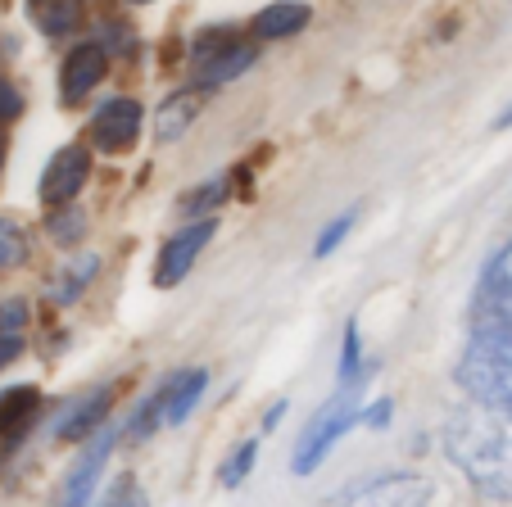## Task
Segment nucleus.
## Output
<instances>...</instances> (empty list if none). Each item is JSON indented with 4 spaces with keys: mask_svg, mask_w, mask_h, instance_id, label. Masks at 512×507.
I'll return each mask as SVG.
<instances>
[{
    "mask_svg": "<svg viewBox=\"0 0 512 507\" xmlns=\"http://www.w3.org/2000/svg\"><path fill=\"white\" fill-rule=\"evenodd\" d=\"M445 449L476 489L512 498V417L490 403H467L445 421Z\"/></svg>",
    "mask_w": 512,
    "mask_h": 507,
    "instance_id": "nucleus-1",
    "label": "nucleus"
},
{
    "mask_svg": "<svg viewBox=\"0 0 512 507\" xmlns=\"http://www.w3.org/2000/svg\"><path fill=\"white\" fill-rule=\"evenodd\" d=\"M458 381L476 403L508 412L512 417V331L508 326H490L472 335L463 363H458Z\"/></svg>",
    "mask_w": 512,
    "mask_h": 507,
    "instance_id": "nucleus-2",
    "label": "nucleus"
},
{
    "mask_svg": "<svg viewBox=\"0 0 512 507\" xmlns=\"http://www.w3.org/2000/svg\"><path fill=\"white\" fill-rule=\"evenodd\" d=\"M358 417H363V412L354 408V399H349V394L331 399L327 408H322L318 417L309 421V431L300 435V444H295V471H300V476H309V471L331 453V444H336Z\"/></svg>",
    "mask_w": 512,
    "mask_h": 507,
    "instance_id": "nucleus-3",
    "label": "nucleus"
},
{
    "mask_svg": "<svg viewBox=\"0 0 512 507\" xmlns=\"http://www.w3.org/2000/svg\"><path fill=\"white\" fill-rule=\"evenodd\" d=\"M204 385H209V376H204V372H177L173 381H168L164 390L155 394V399H150L141 412H136V421H132V435L155 431L159 421H168V426H177V421H186V412L195 408V399H200V394H204Z\"/></svg>",
    "mask_w": 512,
    "mask_h": 507,
    "instance_id": "nucleus-4",
    "label": "nucleus"
},
{
    "mask_svg": "<svg viewBox=\"0 0 512 507\" xmlns=\"http://www.w3.org/2000/svg\"><path fill=\"white\" fill-rule=\"evenodd\" d=\"M250 64H254V46L232 41V32H204V37L195 41V73H200L204 87L236 82Z\"/></svg>",
    "mask_w": 512,
    "mask_h": 507,
    "instance_id": "nucleus-5",
    "label": "nucleus"
},
{
    "mask_svg": "<svg viewBox=\"0 0 512 507\" xmlns=\"http://www.w3.org/2000/svg\"><path fill=\"white\" fill-rule=\"evenodd\" d=\"M340 507H431V480L426 476H381L358 485L340 498Z\"/></svg>",
    "mask_w": 512,
    "mask_h": 507,
    "instance_id": "nucleus-6",
    "label": "nucleus"
},
{
    "mask_svg": "<svg viewBox=\"0 0 512 507\" xmlns=\"http://www.w3.org/2000/svg\"><path fill=\"white\" fill-rule=\"evenodd\" d=\"M91 173V154L82 150V145H64V150L55 154V159L46 163V173H41V204H50V209H59V204L78 200L82 182H87Z\"/></svg>",
    "mask_w": 512,
    "mask_h": 507,
    "instance_id": "nucleus-7",
    "label": "nucleus"
},
{
    "mask_svg": "<svg viewBox=\"0 0 512 507\" xmlns=\"http://www.w3.org/2000/svg\"><path fill=\"white\" fill-rule=\"evenodd\" d=\"M213 240V218H204V222H191L186 231H177L173 240L164 245V254H159V272H155V286L159 290H168V286H177V281L186 277V272L195 268V259H200V249Z\"/></svg>",
    "mask_w": 512,
    "mask_h": 507,
    "instance_id": "nucleus-8",
    "label": "nucleus"
},
{
    "mask_svg": "<svg viewBox=\"0 0 512 507\" xmlns=\"http://www.w3.org/2000/svg\"><path fill=\"white\" fill-rule=\"evenodd\" d=\"M136 136H141V105H136V100H109V105H100V114L91 118V141L109 154L132 150Z\"/></svg>",
    "mask_w": 512,
    "mask_h": 507,
    "instance_id": "nucleus-9",
    "label": "nucleus"
},
{
    "mask_svg": "<svg viewBox=\"0 0 512 507\" xmlns=\"http://www.w3.org/2000/svg\"><path fill=\"white\" fill-rule=\"evenodd\" d=\"M481 308H485V317H490V326H508L512 331V240L503 245L499 259H494V268L485 272Z\"/></svg>",
    "mask_w": 512,
    "mask_h": 507,
    "instance_id": "nucleus-10",
    "label": "nucleus"
},
{
    "mask_svg": "<svg viewBox=\"0 0 512 507\" xmlns=\"http://www.w3.org/2000/svg\"><path fill=\"white\" fill-rule=\"evenodd\" d=\"M109 449H114V435L96 440L87 453H82V462L73 467V476H68V485H64V494H59V503H55V507H87V498H91V489H96L100 467H105Z\"/></svg>",
    "mask_w": 512,
    "mask_h": 507,
    "instance_id": "nucleus-11",
    "label": "nucleus"
},
{
    "mask_svg": "<svg viewBox=\"0 0 512 507\" xmlns=\"http://www.w3.org/2000/svg\"><path fill=\"white\" fill-rule=\"evenodd\" d=\"M105 68H109L105 50H100V46H78L73 55L64 59V82H59L64 100H82L100 82V77H105Z\"/></svg>",
    "mask_w": 512,
    "mask_h": 507,
    "instance_id": "nucleus-12",
    "label": "nucleus"
},
{
    "mask_svg": "<svg viewBox=\"0 0 512 507\" xmlns=\"http://www.w3.org/2000/svg\"><path fill=\"white\" fill-rule=\"evenodd\" d=\"M37 408H41V399L32 385H14V390L0 394V440H19L32 426Z\"/></svg>",
    "mask_w": 512,
    "mask_h": 507,
    "instance_id": "nucleus-13",
    "label": "nucleus"
},
{
    "mask_svg": "<svg viewBox=\"0 0 512 507\" xmlns=\"http://www.w3.org/2000/svg\"><path fill=\"white\" fill-rule=\"evenodd\" d=\"M309 23V5H295V0H277L254 19V37H295V32Z\"/></svg>",
    "mask_w": 512,
    "mask_h": 507,
    "instance_id": "nucleus-14",
    "label": "nucleus"
},
{
    "mask_svg": "<svg viewBox=\"0 0 512 507\" xmlns=\"http://www.w3.org/2000/svg\"><path fill=\"white\" fill-rule=\"evenodd\" d=\"M105 408H109V394L100 390V394H91V399H82V403H73V408L59 417V426L55 431L64 435V440H87V431L96 426L100 417H105Z\"/></svg>",
    "mask_w": 512,
    "mask_h": 507,
    "instance_id": "nucleus-15",
    "label": "nucleus"
},
{
    "mask_svg": "<svg viewBox=\"0 0 512 507\" xmlns=\"http://www.w3.org/2000/svg\"><path fill=\"white\" fill-rule=\"evenodd\" d=\"M78 0H32V19L41 23L46 37H68L78 28Z\"/></svg>",
    "mask_w": 512,
    "mask_h": 507,
    "instance_id": "nucleus-16",
    "label": "nucleus"
},
{
    "mask_svg": "<svg viewBox=\"0 0 512 507\" xmlns=\"http://www.w3.org/2000/svg\"><path fill=\"white\" fill-rule=\"evenodd\" d=\"M191 118H195V100H191V96H173L164 109H159L155 136H159V141H177V136L191 127Z\"/></svg>",
    "mask_w": 512,
    "mask_h": 507,
    "instance_id": "nucleus-17",
    "label": "nucleus"
},
{
    "mask_svg": "<svg viewBox=\"0 0 512 507\" xmlns=\"http://www.w3.org/2000/svg\"><path fill=\"white\" fill-rule=\"evenodd\" d=\"M23 259H28V240H23V231L14 227V222L0 218V268H19Z\"/></svg>",
    "mask_w": 512,
    "mask_h": 507,
    "instance_id": "nucleus-18",
    "label": "nucleus"
},
{
    "mask_svg": "<svg viewBox=\"0 0 512 507\" xmlns=\"http://www.w3.org/2000/svg\"><path fill=\"white\" fill-rule=\"evenodd\" d=\"M254 458H259V444H241V449L232 453V462L223 467V485H241L245 476H250V467H254Z\"/></svg>",
    "mask_w": 512,
    "mask_h": 507,
    "instance_id": "nucleus-19",
    "label": "nucleus"
},
{
    "mask_svg": "<svg viewBox=\"0 0 512 507\" xmlns=\"http://www.w3.org/2000/svg\"><path fill=\"white\" fill-rule=\"evenodd\" d=\"M23 326H28V304H23V299H5V304H0V331L23 335Z\"/></svg>",
    "mask_w": 512,
    "mask_h": 507,
    "instance_id": "nucleus-20",
    "label": "nucleus"
},
{
    "mask_svg": "<svg viewBox=\"0 0 512 507\" xmlns=\"http://www.w3.org/2000/svg\"><path fill=\"white\" fill-rule=\"evenodd\" d=\"M349 227H354V213H345V218H340L336 227L322 231V236H318V254H331V249H336L340 240H345V231H349Z\"/></svg>",
    "mask_w": 512,
    "mask_h": 507,
    "instance_id": "nucleus-21",
    "label": "nucleus"
},
{
    "mask_svg": "<svg viewBox=\"0 0 512 507\" xmlns=\"http://www.w3.org/2000/svg\"><path fill=\"white\" fill-rule=\"evenodd\" d=\"M50 231H55L59 240H78L82 236V213H59V218L50 222Z\"/></svg>",
    "mask_w": 512,
    "mask_h": 507,
    "instance_id": "nucleus-22",
    "label": "nucleus"
},
{
    "mask_svg": "<svg viewBox=\"0 0 512 507\" xmlns=\"http://www.w3.org/2000/svg\"><path fill=\"white\" fill-rule=\"evenodd\" d=\"M19 109H23V96L0 77V123H5V118H19Z\"/></svg>",
    "mask_w": 512,
    "mask_h": 507,
    "instance_id": "nucleus-23",
    "label": "nucleus"
},
{
    "mask_svg": "<svg viewBox=\"0 0 512 507\" xmlns=\"http://www.w3.org/2000/svg\"><path fill=\"white\" fill-rule=\"evenodd\" d=\"M19 354H23V335H5V331H0V367L14 363Z\"/></svg>",
    "mask_w": 512,
    "mask_h": 507,
    "instance_id": "nucleus-24",
    "label": "nucleus"
},
{
    "mask_svg": "<svg viewBox=\"0 0 512 507\" xmlns=\"http://www.w3.org/2000/svg\"><path fill=\"white\" fill-rule=\"evenodd\" d=\"M105 507H141V494H136V489L132 485H127V489H118V494L114 498H109V503Z\"/></svg>",
    "mask_w": 512,
    "mask_h": 507,
    "instance_id": "nucleus-25",
    "label": "nucleus"
},
{
    "mask_svg": "<svg viewBox=\"0 0 512 507\" xmlns=\"http://www.w3.org/2000/svg\"><path fill=\"white\" fill-rule=\"evenodd\" d=\"M499 127H512V109H508V114H503V118H499Z\"/></svg>",
    "mask_w": 512,
    "mask_h": 507,
    "instance_id": "nucleus-26",
    "label": "nucleus"
},
{
    "mask_svg": "<svg viewBox=\"0 0 512 507\" xmlns=\"http://www.w3.org/2000/svg\"><path fill=\"white\" fill-rule=\"evenodd\" d=\"M0 159H5V150H0Z\"/></svg>",
    "mask_w": 512,
    "mask_h": 507,
    "instance_id": "nucleus-27",
    "label": "nucleus"
},
{
    "mask_svg": "<svg viewBox=\"0 0 512 507\" xmlns=\"http://www.w3.org/2000/svg\"><path fill=\"white\" fill-rule=\"evenodd\" d=\"M136 5H145V0H136Z\"/></svg>",
    "mask_w": 512,
    "mask_h": 507,
    "instance_id": "nucleus-28",
    "label": "nucleus"
}]
</instances>
